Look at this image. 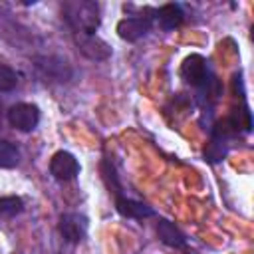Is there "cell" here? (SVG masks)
Here are the masks:
<instances>
[{"instance_id": "obj_18", "label": "cell", "mask_w": 254, "mask_h": 254, "mask_svg": "<svg viewBox=\"0 0 254 254\" xmlns=\"http://www.w3.org/2000/svg\"><path fill=\"white\" fill-rule=\"evenodd\" d=\"M0 123H2V103H0Z\"/></svg>"}, {"instance_id": "obj_17", "label": "cell", "mask_w": 254, "mask_h": 254, "mask_svg": "<svg viewBox=\"0 0 254 254\" xmlns=\"http://www.w3.org/2000/svg\"><path fill=\"white\" fill-rule=\"evenodd\" d=\"M232 125L236 127V131L242 127L244 131H250L252 129V117H250V109L248 107H242V109H236L234 115L230 117Z\"/></svg>"}, {"instance_id": "obj_10", "label": "cell", "mask_w": 254, "mask_h": 254, "mask_svg": "<svg viewBox=\"0 0 254 254\" xmlns=\"http://www.w3.org/2000/svg\"><path fill=\"white\" fill-rule=\"evenodd\" d=\"M157 18H159L161 28H165V30H175V28H179V26L183 24L185 14H183V8H181L179 4H165V6L159 8Z\"/></svg>"}, {"instance_id": "obj_8", "label": "cell", "mask_w": 254, "mask_h": 254, "mask_svg": "<svg viewBox=\"0 0 254 254\" xmlns=\"http://www.w3.org/2000/svg\"><path fill=\"white\" fill-rule=\"evenodd\" d=\"M115 206H117V212L121 216H127V218H147V216H153L155 214V210L151 206H147L145 202L127 198L123 194L115 198Z\"/></svg>"}, {"instance_id": "obj_3", "label": "cell", "mask_w": 254, "mask_h": 254, "mask_svg": "<svg viewBox=\"0 0 254 254\" xmlns=\"http://www.w3.org/2000/svg\"><path fill=\"white\" fill-rule=\"evenodd\" d=\"M181 75L187 83L194 85V87H204L212 77L208 75V67H206V60L200 54H190L183 60L181 65Z\"/></svg>"}, {"instance_id": "obj_15", "label": "cell", "mask_w": 254, "mask_h": 254, "mask_svg": "<svg viewBox=\"0 0 254 254\" xmlns=\"http://www.w3.org/2000/svg\"><path fill=\"white\" fill-rule=\"evenodd\" d=\"M101 171H103V179H105L109 190H113L115 196H121V185H119L117 175H115V169L109 165V161H103L101 163Z\"/></svg>"}, {"instance_id": "obj_14", "label": "cell", "mask_w": 254, "mask_h": 254, "mask_svg": "<svg viewBox=\"0 0 254 254\" xmlns=\"http://www.w3.org/2000/svg\"><path fill=\"white\" fill-rule=\"evenodd\" d=\"M18 85V75L12 67L0 64V91H12Z\"/></svg>"}, {"instance_id": "obj_11", "label": "cell", "mask_w": 254, "mask_h": 254, "mask_svg": "<svg viewBox=\"0 0 254 254\" xmlns=\"http://www.w3.org/2000/svg\"><path fill=\"white\" fill-rule=\"evenodd\" d=\"M38 67L48 75V77H56L58 81H64L69 77V69L65 65V62L58 60V58H40L38 60Z\"/></svg>"}, {"instance_id": "obj_7", "label": "cell", "mask_w": 254, "mask_h": 254, "mask_svg": "<svg viewBox=\"0 0 254 254\" xmlns=\"http://www.w3.org/2000/svg\"><path fill=\"white\" fill-rule=\"evenodd\" d=\"M151 30V20L143 18V16H131V18H123L117 24V34L121 40L127 42H137L143 36H147Z\"/></svg>"}, {"instance_id": "obj_1", "label": "cell", "mask_w": 254, "mask_h": 254, "mask_svg": "<svg viewBox=\"0 0 254 254\" xmlns=\"http://www.w3.org/2000/svg\"><path fill=\"white\" fill-rule=\"evenodd\" d=\"M64 18L73 34H95L99 26V8L89 0H71L64 4Z\"/></svg>"}, {"instance_id": "obj_6", "label": "cell", "mask_w": 254, "mask_h": 254, "mask_svg": "<svg viewBox=\"0 0 254 254\" xmlns=\"http://www.w3.org/2000/svg\"><path fill=\"white\" fill-rule=\"evenodd\" d=\"M85 232H87V218L83 214L65 212L60 216V234L64 236V240L77 244L83 240Z\"/></svg>"}, {"instance_id": "obj_5", "label": "cell", "mask_w": 254, "mask_h": 254, "mask_svg": "<svg viewBox=\"0 0 254 254\" xmlns=\"http://www.w3.org/2000/svg\"><path fill=\"white\" fill-rule=\"evenodd\" d=\"M50 173L58 181H71L79 175V163L71 153L58 151L50 161Z\"/></svg>"}, {"instance_id": "obj_12", "label": "cell", "mask_w": 254, "mask_h": 254, "mask_svg": "<svg viewBox=\"0 0 254 254\" xmlns=\"http://www.w3.org/2000/svg\"><path fill=\"white\" fill-rule=\"evenodd\" d=\"M18 161H20L18 149L12 143L0 139V167L2 169H12V167L18 165Z\"/></svg>"}, {"instance_id": "obj_9", "label": "cell", "mask_w": 254, "mask_h": 254, "mask_svg": "<svg viewBox=\"0 0 254 254\" xmlns=\"http://www.w3.org/2000/svg\"><path fill=\"white\" fill-rule=\"evenodd\" d=\"M157 234H159V238H161L165 244H169V246L183 248V246L187 244L185 234H183L171 220H159V222H157Z\"/></svg>"}, {"instance_id": "obj_13", "label": "cell", "mask_w": 254, "mask_h": 254, "mask_svg": "<svg viewBox=\"0 0 254 254\" xmlns=\"http://www.w3.org/2000/svg\"><path fill=\"white\" fill-rule=\"evenodd\" d=\"M24 210V202L20 196H0V218L16 216Z\"/></svg>"}, {"instance_id": "obj_2", "label": "cell", "mask_w": 254, "mask_h": 254, "mask_svg": "<svg viewBox=\"0 0 254 254\" xmlns=\"http://www.w3.org/2000/svg\"><path fill=\"white\" fill-rule=\"evenodd\" d=\"M8 123L18 131H34L40 121V109L34 103H16L6 113Z\"/></svg>"}, {"instance_id": "obj_4", "label": "cell", "mask_w": 254, "mask_h": 254, "mask_svg": "<svg viewBox=\"0 0 254 254\" xmlns=\"http://www.w3.org/2000/svg\"><path fill=\"white\" fill-rule=\"evenodd\" d=\"M73 40H75L77 50L89 60L101 62L111 56V48L107 46V42H103L95 34H73Z\"/></svg>"}, {"instance_id": "obj_16", "label": "cell", "mask_w": 254, "mask_h": 254, "mask_svg": "<svg viewBox=\"0 0 254 254\" xmlns=\"http://www.w3.org/2000/svg\"><path fill=\"white\" fill-rule=\"evenodd\" d=\"M224 155H226V147H224V141H220V139H212V141L206 145V149H204V157H206L210 163L220 161Z\"/></svg>"}]
</instances>
